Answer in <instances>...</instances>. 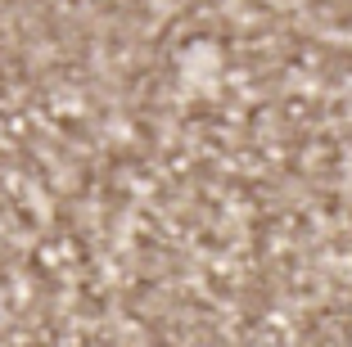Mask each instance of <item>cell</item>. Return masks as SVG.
I'll list each match as a JSON object with an SVG mask.
<instances>
[]
</instances>
